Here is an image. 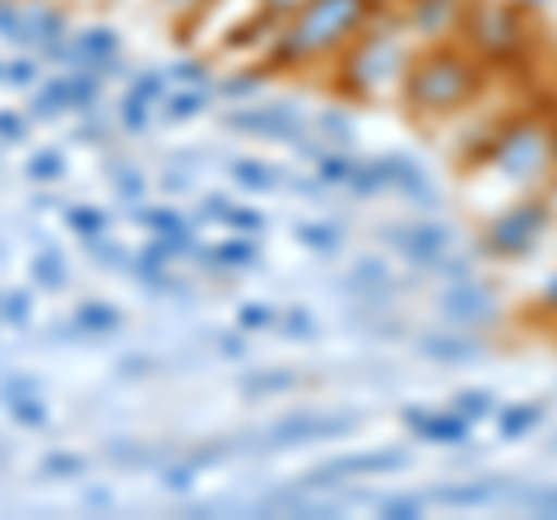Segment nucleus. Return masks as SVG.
Returning a JSON list of instances; mask_svg holds the SVG:
<instances>
[{
  "label": "nucleus",
  "mask_w": 557,
  "mask_h": 520,
  "mask_svg": "<svg viewBox=\"0 0 557 520\" xmlns=\"http://www.w3.org/2000/svg\"><path fill=\"white\" fill-rule=\"evenodd\" d=\"M386 0H307V5L274 28L270 71H298L330 57H344V47L368 28Z\"/></svg>",
  "instance_id": "nucleus-1"
},
{
  "label": "nucleus",
  "mask_w": 557,
  "mask_h": 520,
  "mask_svg": "<svg viewBox=\"0 0 557 520\" xmlns=\"http://www.w3.org/2000/svg\"><path fill=\"white\" fill-rule=\"evenodd\" d=\"M483 89H487V65L460 38H446V42H428L413 57L399 98H405V108L413 116L442 121V116L469 112Z\"/></svg>",
  "instance_id": "nucleus-2"
},
{
  "label": "nucleus",
  "mask_w": 557,
  "mask_h": 520,
  "mask_svg": "<svg viewBox=\"0 0 557 520\" xmlns=\"http://www.w3.org/2000/svg\"><path fill=\"white\" fill-rule=\"evenodd\" d=\"M386 14V10H381ZM376 20L358 33L354 42L344 47L339 57V94L344 98H358V102H376L395 89H405V75L418 57V38L409 33L405 14H391V20Z\"/></svg>",
  "instance_id": "nucleus-3"
},
{
  "label": "nucleus",
  "mask_w": 557,
  "mask_h": 520,
  "mask_svg": "<svg viewBox=\"0 0 557 520\" xmlns=\"http://www.w3.org/2000/svg\"><path fill=\"white\" fill-rule=\"evenodd\" d=\"M479 159L507 177L511 186H544L557 177V121L544 112L511 116L493 140L483 145Z\"/></svg>",
  "instance_id": "nucleus-4"
},
{
  "label": "nucleus",
  "mask_w": 557,
  "mask_h": 520,
  "mask_svg": "<svg viewBox=\"0 0 557 520\" xmlns=\"http://www.w3.org/2000/svg\"><path fill=\"white\" fill-rule=\"evenodd\" d=\"M530 24L534 20L520 5H511V0H469L456 38L493 71V65H516L520 57H530L534 47Z\"/></svg>",
  "instance_id": "nucleus-5"
},
{
  "label": "nucleus",
  "mask_w": 557,
  "mask_h": 520,
  "mask_svg": "<svg viewBox=\"0 0 557 520\" xmlns=\"http://www.w3.org/2000/svg\"><path fill=\"white\" fill-rule=\"evenodd\" d=\"M548 223H553L548 200L525 196V200L507 205V210H502L493 223H487L483 251L497 256V260H525V256L539 247V242L548 237Z\"/></svg>",
  "instance_id": "nucleus-6"
},
{
  "label": "nucleus",
  "mask_w": 557,
  "mask_h": 520,
  "mask_svg": "<svg viewBox=\"0 0 557 520\" xmlns=\"http://www.w3.org/2000/svg\"><path fill=\"white\" fill-rule=\"evenodd\" d=\"M465 10H469V0H405L399 5V14H405V24L418 42H446V38H456L460 24H465Z\"/></svg>",
  "instance_id": "nucleus-7"
},
{
  "label": "nucleus",
  "mask_w": 557,
  "mask_h": 520,
  "mask_svg": "<svg viewBox=\"0 0 557 520\" xmlns=\"http://www.w3.org/2000/svg\"><path fill=\"white\" fill-rule=\"evenodd\" d=\"M409 456L405 450H376V456H344V460H330L321 470L307 474V488H330L339 479H358V474H391V470H405Z\"/></svg>",
  "instance_id": "nucleus-8"
},
{
  "label": "nucleus",
  "mask_w": 557,
  "mask_h": 520,
  "mask_svg": "<svg viewBox=\"0 0 557 520\" xmlns=\"http://www.w3.org/2000/svg\"><path fill=\"white\" fill-rule=\"evenodd\" d=\"M442 311H446V317L450 321H456V325H465V331H474V325H487V321H493L497 317V298H493V293H487L483 284H456V288H450L446 293V298H442Z\"/></svg>",
  "instance_id": "nucleus-9"
},
{
  "label": "nucleus",
  "mask_w": 557,
  "mask_h": 520,
  "mask_svg": "<svg viewBox=\"0 0 557 520\" xmlns=\"http://www.w3.org/2000/svg\"><path fill=\"white\" fill-rule=\"evenodd\" d=\"M354 428L348 413L339 419H317V413H298V419H284L270 428V446H298V442H317V437H339V432Z\"/></svg>",
  "instance_id": "nucleus-10"
},
{
  "label": "nucleus",
  "mask_w": 557,
  "mask_h": 520,
  "mask_svg": "<svg viewBox=\"0 0 557 520\" xmlns=\"http://www.w3.org/2000/svg\"><path fill=\"white\" fill-rule=\"evenodd\" d=\"M386 242H395V247L405 251L409 260H418V265H442V256H446V228H442V223H413V228H395V233H386Z\"/></svg>",
  "instance_id": "nucleus-11"
},
{
  "label": "nucleus",
  "mask_w": 557,
  "mask_h": 520,
  "mask_svg": "<svg viewBox=\"0 0 557 520\" xmlns=\"http://www.w3.org/2000/svg\"><path fill=\"white\" fill-rule=\"evenodd\" d=\"M405 423L418 432V437H428V442H446V446H460V442H469V423L465 413H456V409H446V413H423V409H409L405 413Z\"/></svg>",
  "instance_id": "nucleus-12"
},
{
  "label": "nucleus",
  "mask_w": 557,
  "mask_h": 520,
  "mask_svg": "<svg viewBox=\"0 0 557 520\" xmlns=\"http://www.w3.org/2000/svg\"><path fill=\"white\" fill-rule=\"evenodd\" d=\"M511 488L502 479H469V483H450V488L428 493V502H442V507H487V502H502Z\"/></svg>",
  "instance_id": "nucleus-13"
},
{
  "label": "nucleus",
  "mask_w": 557,
  "mask_h": 520,
  "mask_svg": "<svg viewBox=\"0 0 557 520\" xmlns=\"http://www.w3.org/2000/svg\"><path fill=\"white\" fill-rule=\"evenodd\" d=\"M228 126H233V131H260V135H298V112L270 102V108L228 112Z\"/></svg>",
  "instance_id": "nucleus-14"
},
{
  "label": "nucleus",
  "mask_w": 557,
  "mask_h": 520,
  "mask_svg": "<svg viewBox=\"0 0 557 520\" xmlns=\"http://www.w3.org/2000/svg\"><path fill=\"white\" fill-rule=\"evenodd\" d=\"M539 423H544V405H539V400L507 405V409L497 413V432H502L507 442H520V437H525V432H534Z\"/></svg>",
  "instance_id": "nucleus-15"
},
{
  "label": "nucleus",
  "mask_w": 557,
  "mask_h": 520,
  "mask_svg": "<svg viewBox=\"0 0 557 520\" xmlns=\"http://www.w3.org/2000/svg\"><path fill=\"white\" fill-rule=\"evenodd\" d=\"M75 57L84 65H94V71H108L112 57H116V38L108 28H94V33H84V38L75 42Z\"/></svg>",
  "instance_id": "nucleus-16"
},
{
  "label": "nucleus",
  "mask_w": 557,
  "mask_h": 520,
  "mask_svg": "<svg viewBox=\"0 0 557 520\" xmlns=\"http://www.w3.org/2000/svg\"><path fill=\"white\" fill-rule=\"evenodd\" d=\"M423 354L442 362H465V358H479V344L474 339H423Z\"/></svg>",
  "instance_id": "nucleus-17"
},
{
  "label": "nucleus",
  "mask_w": 557,
  "mask_h": 520,
  "mask_svg": "<svg viewBox=\"0 0 557 520\" xmlns=\"http://www.w3.org/2000/svg\"><path fill=\"white\" fill-rule=\"evenodd\" d=\"M450 409L465 413V419L474 423V419H483V413H493V395L487 391H460L456 400H450Z\"/></svg>",
  "instance_id": "nucleus-18"
},
{
  "label": "nucleus",
  "mask_w": 557,
  "mask_h": 520,
  "mask_svg": "<svg viewBox=\"0 0 557 520\" xmlns=\"http://www.w3.org/2000/svg\"><path fill=\"white\" fill-rule=\"evenodd\" d=\"M75 102V89H70V75L65 79H57V84H47V89L38 94V112L42 116H51V112H61V108H70Z\"/></svg>",
  "instance_id": "nucleus-19"
},
{
  "label": "nucleus",
  "mask_w": 557,
  "mask_h": 520,
  "mask_svg": "<svg viewBox=\"0 0 557 520\" xmlns=\"http://www.w3.org/2000/svg\"><path fill=\"white\" fill-rule=\"evenodd\" d=\"M511 497H516V502H525L530 511L553 516V520H557V488H516Z\"/></svg>",
  "instance_id": "nucleus-20"
},
{
  "label": "nucleus",
  "mask_w": 557,
  "mask_h": 520,
  "mask_svg": "<svg viewBox=\"0 0 557 520\" xmlns=\"http://www.w3.org/2000/svg\"><path fill=\"white\" fill-rule=\"evenodd\" d=\"M233 177L242 182V186H251V190H265V186H274V172L265 168V163H233Z\"/></svg>",
  "instance_id": "nucleus-21"
},
{
  "label": "nucleus",
  "mask_w": 557,
  "mask_h": 520,
  "mask_svg": "<svg viewBox=\"0 0 557 520\" xmlns=\"http://www.w3.org/2000/svg\"><path fill=\"white\" fill-rule=\"evenodd\" d=\"M381 511H386L391 520H418L423 516V497H386Z\"/></svg>",
  "instance_id": "nucleus-22"
},
{
  "label": "nucleus",
  "mask_w": 557,
  "mask_h": 520,
  "mask_svg": "<svg viewBox=\"0 0 557 520\" xmlns=\"http://www.w3.org/2000/svg\"><path fill=\"white\" fill-rule=\"evenodd\" d=\"M214 260H219V265H251L256 247H251V242H223V247L214 251Z\"/></svg>",
  "instance_id": "nucleus-23"
},
{
  "label": "nucleus",
  "mask_w": 557,
  "mask_h": 520,
  "mask_svg": "<svg viewBox=\"0 0 557 520\" xmlns=\"http://www.w3.org/2000/svg\"><path fill=\"white\" fill-rule=\"evenodd\" d=\"M205 108V94H177V98H168L163 102V112L172 116V121H186V116H196Z\"/></svg>",
  "instance_id": "nucleus-24"
},
{
  "label": "nucleus",
  "mask_w": 557,
  "mask_h": 520,
  "mask_svg": "<svg viewBox=\"0 0 557 520\" xmlns=\"http://www.w3.org/2000/svg\"><path fill=\"white\" fill-rule=\"evenodd\" d=\"M302 242H307V247H317V251H335L339 247V233L335 228H325V223H307V228H302Z\"/></svg>",
  "instance_id": "nucleus-25"
},
{
  "label": "nucleus",
  "mask_w": 557,
  "mask_h": 520,
  "mask_svg": "<svg viewBox=\"0 0 557 520\" xmlns=\"http://www.w3.org/2000/svg\"><path fill=\"white\" fill-rule=\"evenodd\" d=\"M79 325H89V331H116V311L112 307H79Z\"/></svg>",
  "instance_id": "nucleus-26"
},
{
  "label": "nucleus",
  "mask_w": 557,
  "mask_h": 520,
  "mask_svg": "<svg viewBox=\"0 0 557 520\" xmlns=\"http://www.w3.org/2000/svg\"><path fill=\"white\" fill-rule=\"evenodd\" d=\"M153 223V233H163V237H182L186 242V223L182 214H172V210H159V214H145Z\"/></svg>",
  "instance_id": "nucleus-27"
},
{
  "label": "nucleus",
  "mask_w": 557,
  "mask_h": 520,
  "mask_svg": "<svg viewBox=\"0 0 557 520\" xmlns=\"http://www.w3.org/2000/svg\"><path fill=\"white\" fill-rule=\"evenodd\" d=\"M28 177H33V182L61 177V153H38V159H33V163H28Z\"/></svg>",
  "instance_id": "nucleus-28"
},
{
  "label": "nucleus",
  "mask_w": 557,
  "mask_h": 520,
  "mask_svg": "<svg viewBox=\"0 0 557 520\" xmlns=\"http://www.w3.org/2000/svg\"><path fill=\"white\" fill-rule=\"evenodd\" d=\"M70 228L84 233V237H98L102 233V214L98 210H70Z\"/></svg>",
  "instance_id": "nucleus-29"
},
{
  "label": "nucleus",
  "mask_w": 557,
  "mask_h": 520,
  "mask_svg": "<svg viewBox=\"0 0 557 520\" xmlns=\"http://www.w3.org/2000/svg\"><path fill=\"white\" fill-rule=\"evenodd\" d=\"M145 108H149V98H139V94H131L126 102H121V121H126L131 131H139L145 126Z\"/></svg>",
  "instance_id": "nucleus-30"
},
{
  "label": "nucleus",
  "mask_w": 557,
  "mask_h": 520,
  "mask_svg": "<svg viewBox=\"0 0 557 520\" xmlns=\"http://www.w3.org/2000/svg\"><path fill=\"white\" fill-rule=\"evenodd\" d=\"M33 274H38V284H61V280H65V265H61L57 256H38Z\"/></svg>",
  "instance_id": "nucleus-31"
},
{
  "label": "nucleus",
  "mask_w": 557,
  "mask_h": 520,
  "mask_svg": "<svg viewBox=\"0 0 557 520\" xmlns=\"http://www.w3.org/2000/svg\"><path fill=\"white\" fill-rule=\"evenodd\" d=\"M302 5H307V0H260V10H265L270 20H278V24L293 20V14H298Z\"/></svg>",
  "instance_id": "nucleus-32"
},
{
  "label": "nucleus",
  "mask_w": 557,
  "mask_h": 520,
  "mask_svg": "<svg viewBox=\"0 0 557 520\" xmlns=\"http://www.w3.org/2000/svg\"><path fill=\"white\" fill-rule=\"evenodd\" d=\"M14 419L28 423V428H38V423L47 419V413H42V405H38V400H28V395H24V400H14Z\"/></svg>",
  "instance_id": "nucleus-33"
},
{
  "label": "nucleus",
  "mask_w": 557,
  "mask_h": 520,
  "mask_svg": "<svg viewBox=\"0 0 557 520\" xmlns=\"http://www.w3.org/2000/svg\"><path fill=\"white\" fill-rule=\"evenodd\" d=\"M321 177L325 182H348L354 177V163L348 159H321Z\"/></svg>",
  "instance_id": "nucleus-34"
},
{
  "label": "nucleus",
  "mask_w": 557,
  "mask_h": 520,
  "mask_svg": "<svg viewBox=\"0 0 557 520\" xmlns=\"http://www.w3.org/2000/svg\"><path fill=\"white\" fill-rule=\"evenodd\" d=\"M288 335H298V339H307L311 331H317V325H311V317H307V311H288Z\"/></svg>",
  "instance_id": "nucleus-35"
},
{
  "label": "nucleus",
  "mask_w": 557,
  "mask_h": 520,
  "mask_svg": "<svg viewBox=\"0 0 557 520\" xmlns=\"http://www.w3.org/2000/svg\"><path fill=\"white\" fill-rule=\"evenodd\" d=\"M511 5H520L530 20H539V14H553L557 10V0H511Z\"/></svg>",
  "instance_id": "nucleus-36"
},
{
  "label": "nucleus",
  "mask_w": 557,
  "mask_h": 520,
  "mask_svg": "<svg viewBox=\"0 0 557 520\" xmlns=\"http://www.w3.org/2000/svg\"><path fill=\"white\" fill-rule=\"evenodd\" d=\"M172 75H177V79H190V84H200V79H209V71H205V65H200V61H182V65H177V71H172Z\"/></svg>",
  "instance_id": "nucleus-37"
},
{
  "label": "nucleus",
  "mask_w": 557,
  "mask_h": 520,
  "mask_svg": "<svg viewBox=\"0 0 557 520\" xmlns=\"http://www.w3.org/2000/svg\"><path fill=\"white\" fill-rule=\"evenodd\" d=\"M163 84H168L163 75H145V79L135 84V94H139V98H159V94H163Z\"/></svg>",
  "instance_id": "nucleus-38"
},
{
  "label": "nucleus",
  "mask_w": 557,
  "mask_h": 520,
  "mask_svg": "<svg viewBox=\"0 0 557 520\" xmlns=\"http://www.w3.org/2000/svg\"><path fill=\"white\" fill-rule=\"evenodd\" d=\"M47 470H51V474H79V460H75V456H51Z\"/></svg>",
  "instance_id": "nucleus-39"
},
{
  "label": "nucleus",
  "mask_w": 557,
  "mask_h": 520,
  "mask_svg": "<svg viewBox=\"0 0 557 520\" xmlns=\"http://www.w3.org/2000/svg\"><path fill=\"white\" fill-rule=\"evenodd\" d=\"M228 223H233V228H247V233H251V228H260V214H256V210H233Z\"/></svg>",
  "instance_id": "nucleus-40"
},
{
  "label": "nucleus",
  "mask_w": 557,
  "mask_h": 520,
  "mask_svg": "<svg viewBox=\"0 0 557 520\" xmlns=\"http://www.w3.org/2000/svg\"><path fill=\"white\" fill-rule=\"evenodd\" d=\"M539 307H544L548 317H557V274H553L548 284H544V293H539Z\"/></svg>",
  "instance_id": "nucleus-41"
},
{
  "label": "nucleus",
  "mask_w": 557,
  "mask_h": 520,
  "mask_svg": "<svg viewBox=\"0 0 557 520\" xmlns=\"http://www.w3.org/2000/svg\"><path fill=\"white\" fill-rule=\"evenodd\" d=\"M163 5H172V10H182V14H205L214 0H163Z\"/></svg>",
  "instance_id": "nucleus-42"
},
{
  "label": "nucleus",
  "mask_w": 557,
  "mask_h": 520,
  "mask_svg": "<svg viewBox=\"0 0 557 520\" xmlns=\"http://www.w3.org/2000/svg\"><path fill=\"white\" fill-rule=\"evenodd\" d=\"M5 79H10V84H33V61H14Z\"/></svg>",
  "instance_id": "nucleus-43"
},
{
  "label": "nucleus",
  "mask_w": 557,
  "mask_h": 520,
  "mask_svg": "<svg viewBox=\"0 0 557 520\" xmlns=\"http://www.w3.org/2000/svg\"><path fill=\"white\" fill-rule=\"evenodd\" d=\"M256 84H260V75H237V79H228V94L242 98V94H251Z\"/></svg>",
  "instance_id": "nucleus-44"
},
{
  "label": "nucleus",
  "mask_w": 557,
  "mask_h": 520,
  "mask_svg": "<svg viewBox=\"0 0 557 520\" xmlns=\"http://www.w3.org/2000/svg\"><path fill=\"white\" fill-rule=\"evenodd\" d=\"M116 190H121V196H126V200H139V177H135V172H126Z\"/></svg>",
  "instance_id": "nucleus-45"
},
{
  "label": "nucleus",
  "mask_w": 557,
  "mask_h": 520,
  "mask_svg": "<svg viewBox=\"0 0 557 520\" xmlns=\"http://www.w3.org/2000/svg\"><path fill=\"white\" fill-rule=\"evenodd\" d=\"M265 321H270L265 307H247V311H242V325H265Z\"/></svg>",
  "instance_id": "nucleus-46"
},
{
  "label": "nucleus",
  "mask_w": 557,
  "mask_h": 520,
  "mask_svg": "<svg viewBox=\"0 0 557 520\" xmlns=\"http://www.w3.org/2000/svg\"><path fill=\"white\" fill-rule=\"evenodd\" d=\"M5 317L24 321V317H28V298H10V302H5Z\"/></svg>",
  "instance_id": "nucleus-47"
},
{
  "label": "nucleus",
  "mask_w": 557,
  "mask_h": 520,
  "mask_svg": "<svg viewBox=\"0 0 557 520\" xmlns=\"http://www.w3.org/2000/svg\"><path fill=\"white\" fill-rule=\"evenodd\" d=\"M0 135H24V121L20 116H0Z\"/></svg>",
  "instance_id": "nucleus-48"
},
{
  "label": "nucleus",
  "mask_w": 557,
  "mask_h": 520,
  "mask_svg": "<svg viewBox=\"0 0 557 520\" xmlns=\"http://www.w3.org/2000/svg\"><path fill=\"white\" fill-rule=\"evenodd\" d=\"M168 483L172 488H190V470H168Z\"/></svg>",
  "instance_id": "nucleus-49"
}]
</instances>
